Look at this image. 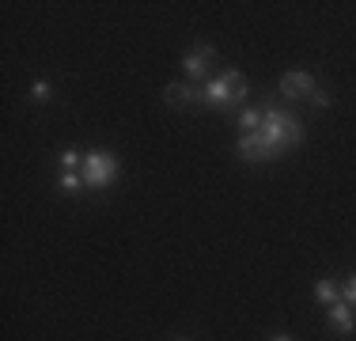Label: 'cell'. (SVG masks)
I'll list each match as a JSON object with an SVG mask.
<instances>
[{
  "mask_svg": "<svg viewBox=\"0 0 356 341\" xmlns=\"http://www.w3.org/2000/svg\"><path fill=\"white\" fill-rule=\"evenodd\" d=\"M201 95H205L209 106H232V102L247 99V80H243L239 72H224V76H216V80H209L205 88H201Z\"/></svg>",
  "mask_w": 356,
  "mask_h": 341,
  "instance_id": "2",
  "label": "cell"
},
{
  "mask_svg": "<svg viewBox=\"0 0 356 341\" xmlns=\"http://www.w3.org/2000/svg\"><path fill=\"white\" fill-rule=\"evenodd\" d=\"M269 341H292V338H288V334H277V338H269Z\"/></svg>",
  "mask_w": 356,
  "mask_h": 341,
  "instance_id": "16",
  "label": "cell"
},
{
  "mask_svg": "<svg viewBox=\"0 0 356 341\" xmlns=\"http://www.w3.org/2000/svg\"><path fill=\"white\" fill-rule=\"evenodd\" d=\"M345 303H349V307L356 303V273H353L349 280H345Z\"/></svg>",
  "mask_w": 356,
  "mask_h": 341,
  "instance_id": "13",
  "label": "cell"
},
{
  "mask_svg": "<svg viewBox=\"0 0 356 341\" xmlns=\"http://www.w3.org/2000/svg\"><path fill=\"white\" fill-rule=\"evenodd\" d=\"M239 129L243 133H258L261 129V110H243V114H239Z\"/></svg>",
  "mask_w": 356,
  "mask_h": 341,
  "instance_id": "9",
  "label": "cell"
},
{
  "mask_svg": "<svg viewBox=\"0 0 356 341\" xmlns=\"http://www.w3.org/2000/svg\"><path fill=\"white\" fill-rule=\"evenodd\" d=\"M83 186H91V190H103L118 178V159L110 156V152H88L83 156Z\"/></svg>",
  "mask_w": 356,
  "mask_h": 341,
  "instance_id": "3",
  "label": "cell"
},
{
  "mask_svg": "<svg viewBox=\"0 0 356 341\" xmlns=\"http://www.w3.org/2000/svg\"><path fill=\"white\" fill-rule=\"evenodd\" d=\"M330 322H334L341 334H353L356 330V315H353V307L349 303H330Z\"/></svg>",
  "mask_w": 356,
  "mask_h": 341,
  "instance_id": "8",
  "label": "cell"
},
{
  "mask_svg": "<svg viewBox=\"0 0 356 341\" xmlns=\"http://www.w3.org/2000/svg\"><path fill=\"white\" fill-rule=\"evenodd\" d=\"M258 133H261V141L273 148V156H281L284 148H292V144L303 141L300 118L284 114V110H266V114H261V129Z\"/></svg>",
  "mask_w": 356,
  "mask_h": 341,
  "instance_id": "1",
  "label": "cell"
},
{
  "mask_svg": "<svg viewBox=\"0 0 356 341\" xmlns=\"http://www.w3.org/2000/svg\"><path fill=\"white\" fill-rule=\"evenodd\" d=\"M315 91H318L315 88V76L303 72V68H292V72L281 76V95L284 99H311Z\"/></svg>",
  "mask_w": 356,
  "mask_h": 341,
  "instance_id": "4",
  "label": "cell"
},
{
  "mask_svg": "<svg viewBox=\"0 0 356 341\" xmlns=\"http://www.w3.org/2000/svg\"><path fill=\"white\" fill-rule=\"evenodd\" d=\"M239 156L243 159H277L273 148L261 141V133H243L239 136Z\"/></svg>",
  "mask_w": 356,
  "mask_h": 341,
  "instance_id": "5",
  "label": "cell"
},
{
  "mask_svg": "<svg viewBox=\"0 0 356 341\" xmlns=\"http://www.w3.org/2000/svg\"><path fill=\"white\" fill-rule=\"evenodd\" d=\"M49 91H54L49 84H42V80L35 84V99H38V102H46V99H49Z\"/></svg>",
  "mask_w": 356,
  "mask_h": 341,
  "instance_id": "14",
  "label": "cell"
},
{
  "mask_svg": "<svg viewBox=\"0 0 356 341\" xmlns=\"http://www.w3.org/2000/svg\"><path fill=\"white\" fill-rule=\"evenodd\" d=\"M167 106H190V102H205L201 95V88H186V84H171V88L163 91Z\"/></svg>",
  "mask_w": 356,
  "mask_h": 341,
  "instance_id": "7",
  "label": "cell"
},
{
  "mask_svg": "<svg viewBox=\"0 0 356 341\" xmlns=\"http://www.w3.org/2000/svg\"><path fill=\"white\" fill-rule=\"evenodd\" d=\"M80 164H83V156H80L76 148H65V152H61V167H65V170H76Z\"/></svg>",
  "mask_w": 356,
  "mask_h": 341,
  "instance_id": "12",
  "label": "cell"
},
{
  "mask_svg": "<svg viewBox=\"0 0 356 341\" xmlns=\"http://www.w3.org/2000/svg\"><path fill=\"white\" fill-rule=\"evenodd\" d=\"M315 296H318L322 303H337V288L330 285V280H318V285H315Z\"/></svg>",
  "mask_w": 356,
  "mask_h": 341,
  "instance_id": "10",
  "label": "cell"
},
{
  "mask_svg": "<svg viewBox=\"0 0 356 341\" xmlns=\"http://www.w3.org/2000/svg\"><path fill=\"white\" fill-rule=\"evenodd\" d=\"M209 61H213V46H193L190 54H186L182 68H186V76H190V80H201V76H205V68H209Z\"/></svg>",
  "mask_w": 356,
  "mask_h": 341,
  "instance_id": "6",
  "label": "cell"
},
{
  "mask_svg": "<svg viewBox=\"0 0 356 341\" xmlns=\"http://www.w3.org/2000/svg\"><path fill=\"white\" fill-rule=\"evenodd\" d=\"M311 102H315V106H330V95H326V91H315V95H311Z\"/></svg>",
  "mask_w": 356,
  "mask_h": 341,
  "instance_id": "15",
  "label": "cell"
},
{
  "mask_svg": "<svg viewBox=\"0 0 356 341\" xmlns=\"http://www.w3.org/2000/svg\"><path fill=\"white\" fill-rule=\"evenodd\" d=\"M80 186H83V178L76 175V170H65V175H61V190H65V193H76Z\"/></svg>",
  "mask_w": 356,
  "mask_h": 341,
  "instance_id": "11",
  "label": "cell"
}]
</instances>
